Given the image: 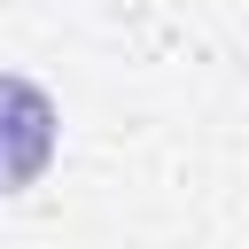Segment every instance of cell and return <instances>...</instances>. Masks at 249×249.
I'll return each instance as SVG.
<instances>
[{"instance_id":"6da1fadb","label":"cell","mask_w":249,"mask_h":249,"mask_svg":"<svg viewBox=\"0 0 249 249\" xmlns=\"http://www.w3.org/2000/svg\"><path fill=\"white\" fill-rule=\"evenodd\" d=\"M47 163H54V101L47 86L0 70V195L31 187Z\"/></svg>"}]
</instances>
